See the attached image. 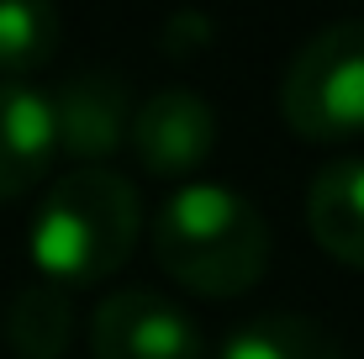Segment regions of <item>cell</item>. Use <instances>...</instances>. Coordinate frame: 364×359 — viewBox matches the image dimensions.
I'll list each match as a JSON object with an SVG mask.
<instances>
[{
    "label": "cell",
    "mask_w": 364,
    "mask_h": 359,
    "mask_svg": "<svg viewBox=\"0 0 364 359\" xmlns=\"http://www.w3.org/2000/svg\"><path fill=\"white\" fill-rule=\"evenodd\" d=\"M154 254L185 291L228 301L264 280L269 222L248 195L228 185H180L154 222Z\"/></svg>",
    "instance_id": "1"
},
{
    "label": "cell",
    "mask_w": 364,
    "mask_h": 359,
    "mask_svg": "<svg viewBox=\"0 0 364 359\" xmlns=\"http://www.w3.org/2000/svg\"><path fill=\"white\" fill-rule=\"evenodd\" d=\"M137 232H143L137 185L106 164H80L48 185L32 217V259L48 286H95L127 264Z\"/></svg>",
    "instance_id": "2"
},
{
    "label": "cell",
    "mask_w": 364,
    "mask_h": 359,
    "mask_svg": "<svg viewBox=\"0 0 364 359\" xmlns=\"http://www.w3.org/2000/svg\"><path fill=\"white\" fill-rule=\"evenodd\" d=\"M280 111L296 138L343 143L364 132V21H333L296 48L280 80Z\"/></svg>",
    "instance_id": "3"
},
{
    "label": "cell",
    "mask_w": 364,
    "mask_h": 359,
    "mask_svg": "<svg viewBox=\"0 0 364 359\" xmlns=\"http://www.w3.org/2000/svg\"><path fill=\"white\" fill-rule=\"evenodd\" d=\"M90 354L95 359H206V338L180 301L148 286H127L100 296L90 317Z\"/></svg>",
    "instance_id": "4"
},
{
    "label": "cell",
    "mask_w": 364,
    "mask_h": 359,
    "mask_svg": "<svg viewBox=\"0 0 364 359\" xmlns=\"http://www.w3.org/2000/svg\"><path fill=\"white\" fill-rule=\"evenodd\" d=\"M127 143L137 164L159 180H180L206 164L217 148V111L196 90H154L127 122Z\"/></svg>",
    "instance_id": "5"
},
{
    "label": "cell",
    "mask_w": 364,
    "mask_h": 359,
    "mask_svg": "<svg viewBox=\"0 0 364 359\" xmlns=\"http://www.w3.org/2000/svg\"><path fill=\"white\" fill-rule=\"evenodd\" d=\"M48 106H53V138L74 164H100L127 143L132 101L117 74H74L58 95H48Z\"/></svg>",
    "instance_id": "6"
},
{
    "label": "cell",
    "mask_w": 364,
    "mask_h": 359,
    "mask_svg": "<svg viewBox=\"0 0 364 359\" xmlns=\"http://www.w3.org/2000/svg\"><path fill=\"white\" fill-rule=\"evenodd\" d=\"M58 154L53 106L21 80H0V201L27 195Z\"/></svg>",
    "instance_id": "7"
},
{
    "label": "cell",
    "mask_w": 364,
    "mask_h": 359,
    "mask_svg": "<svg viewBox=\"0 0 364 359\" xmlns=\"http://www.w3.org/2000/svg\"><path fill=\"white\" fill-rule=\"evenodd\" d=\"M306 227L338 264L364 269V159L322 164L306 185Z\"/></svg>",
    "instance_id": "8"
},
{
    "label": "cell",
    "mask_w": 364,
    "mask_h": 359,
    "mask_svg": "<svg viewBox=\"0 0 364 359\" xmlns=\"http://www.w3.org/2000/svg\"><path fill=\"white\" fill-rule=\"evenodd\" d=\"M217 359H348V354L317 317L264 312V317H248L243 328H232Z\"/></svg>",
    "instance_id": "9"
},
{
    "label": "cell",
    "mask_w": 364,
    "mask_h": 359,
    "mask_svg": "<svg viewBox=\"0 0 364 359\" xmlns=\"http://www.w3.org/2000/svg\"><path fill=\"white\" fill-rule=\"evenodd\" d=\"M6 338L21 359H58L74 338V301L64 286H21L6 312Z\"/></svg>",
    "instance_id": "10"
},
{
    "label": "cell",
    "mask_w": 364,
    "mask_h": 359,
    "mask_svg": "<svg viewBox=\"0 0 364 359\" xmlns=\"http://www.w3.org/2000/svg\"><path fill=\"white\" fill-rule=\"evenodd\" d=\"M58 21L53 6H37V0H6L0 6V69L6 74H32L58 53Z\"/></svg>",
    "instance_id": "11"
}]
</instances>
